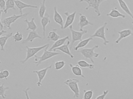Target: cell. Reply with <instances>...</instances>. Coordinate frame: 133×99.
<instances>
[{"label": "cell", "instance_id": "25", "mask_svg": "<svg viewBox=\"0 0 133 99\" xmlns=\"http://www.w3.org/2000/svg\"><path fill=\"white\" fill-rule=\"evenodd\" d=\"M46 0H43L39 7L38 14L41 18L43 17L46 13L47 9L46 6Z\"/></svg>", "mask_w": 133, "mask_h": 99}, {"label": "cell", "instance_id": "27", "mask_svg": "<svg viewBox=\"0 0 133 99\" xmlns=\"http://www.w3.org/2000/svg\"><path fill=\"white\" fill-rule=\"evenodd\" d=\"M60 38V35L58 34L56 32V31L55 30L50 32L48 36V39L49 40H51L53 42H56V41L59 39Z\"/></svg>", "mask_w": 133, "mask_h": 99}, {"label": "cell", "instance_id": "42", "mask_svg": "<svg viewBox=\"0 0 133 99\" xmlns=\"http://www.w3.org/2000/svg\"><path fill=\"white\" fill-rule=\"evenodd\" d=\"M1 63H2L1 61V60H0V64H1Z\"/></svg>", "mask_w": 133, "mask_h": 99}, {"label": "cell", "instance_id": "43", "mask_svg": "<svg viewBox=\"0 0 133 99\" xmlns=\"http://www.w3.org/2000/svg\"><path fill=\"white\" fill-rule=\"evenodd\" d=\"M1 83V82H0V83Z\"/></svg>", "mask_w": 133, "mask_h": 99}, {"label": "cell", "instance_id": "6", "mask_svg": "<svg viewBox=\"0 0 133 99\" xmlns=\"http://www.w3.org/2000/svg\"><path fill=\"white\" fill-rule=\"evenodd\" d=\"M49 44H46L41 46L38 47H30L26 46V56L25 58L20 62L22 64H25L28 60L31 58L34 57L38 52L46 48L49 45Z\"/></svg>", "mask_w": 133, "mask_h": 99}, {"label": "cell", "instance_id": "7", "mask_svg": "<svg viewBox=\"0 0 133 99\" xmlns=\"http://www.w3.org/2000/svg\"><path fill=\"white\" fill-rule=\"evenodd\" d=\"M107 25L108 22H105L104 25L98 28L91 36L92 38H98L102 39L103 41V45L105 46L109 43V41L107 39L105 36V29Z\"/></svg>", "mask_w": 133, "mask_h": 99}, {"label": "cell", "instance_id": "31", "mask_svg": "<svg viewBox=\"0 0 133 99\" xmlns=\"http://www.w3.org/2000/svg\"><path fill=\"white\" fill-rule=\"evenodd\" d=\"M13 39L15 42H20L23 39V35L20 32L17 31L15 34L12 35Z\"/></svg>", "mask_w": 133, "mask_h": 99}, {"label": "cell", "instance_id": "36", "mask_svg": "<svg viewBox=\"0 0 133 99\" xmlns=\"http://www.w3.org/2000/svg\"><path fill=\"white\" fill-rule=\"evenodd\" d=\"M3 12H4V10L0 8V29L1 30H3V28H4V25L2 23L1 21L2 14Z\"/></svg>", "mask_w": 133, "mask_h": 99}, {"label": "cell", "instance_id": "37", "mask_svg": "<svg viewBox=\"0 0 133 99\" xmlns=\"http://www.w3.org/2000/svg\"><path fill=\"white\" fill-rule=\"evenodd\" d=\"M2 72H3V74H4V76L6 80H7V79H8V78L9 74H10L9 71L8 70H5L2 71Z\"/></svg>", "mask_w": 133, "mask_h": 99}, {"label": "cell", "instance_id": "11", "mask_svg": "<svg viewBox=\"0 0 133 99\" xmlns=\"http://www.w3.org/2000/svg\"><path fill=\"white\" fill-rule=\"evenodd\" d=\"M70 44V43L69 40H67L66 43L60 47L55 48L53 50V51H56L57 50L60 51L64 54H65L69 56L71 58H74V55L71 53L69 48Z\"/></svg>", "mask_w": 133, "mask_h": 99}, {"label": "cell", "instance_id": "4", "mask_svg": "<svg viewBox=\"0 0 133 99\" xmlns=\"http://www.w3.org/2000/svg\"><path fill=\"white\" fill-rule=\"evenodd\" d=\"M69 28L71 33L72 39L69 47L70 49L71 50L72 49L74 43L77 41H80L82 40L83 36L88 33V31L87 30H83L82 31H76L74 29L73 26L72 25L69 27Z\"/></svg>", "mask_w": 133, "mask_h": 99}, {"label": "cell", "instance_id": "9", "mask_svg": "<svg viewBox=\"0 0 133 99\" xmlns=\"http://www.w3.org/2000/svg\"><path fill=\"white\" fill-rule=\"evenodd\" d=\"M53 67L52 65H50L45 68L39 70H35L33 71L34 73L36 74L38 77V81L37 82V85L38 87H40L42 85V81L46 75L48 70L51 69Z\"/></svg>", "mask_w": 133, "mask_h": 99}, {"label": "cell", "instance_id": "33", "mask_svg": "<svg viewBox=\"0 0 133 99\" xmlns=\"http://www.w3.org/2000/svg\"><path fill=\"white\" fill-rule=\"evenodd\" d=\"M109 93V91L108 90L103 91V93L102 95L97 96V97L96 98V99H104L106 97V96Z\"/></svg>", "mask_w": 133, "mask_h": 99}, {"label": "cell", "instance_id": "34", "mask_svg": "<svg viewBox=\"0 0 133 99\" xmlns=\"http://www.w3.org/2000/svg\"><path fill=\"white\" fill-rule=\"evenodd\" d=\"M5 0H0V8L2 10L5 9Z\"/></svg>", "mask_w": 133, "mask_h": 99}, {"label": "cell", "instance_id": "17", "mask_svg": "<svg viewBox=\"0 0 133 99\" xmlns=\"http://www.w3.org/2000/svg\"><path fill=\"white\" fill-rule=\"evenodd\" d=\"M119 5L125 13L128 15L133 20V14L129 6L124 0H117Z\"/></svg>", "mask_w": 133, "mask_h": 99}, {"label": "cell", "instance_id": "39", "mask_svg": "<svg viewBox=\"0 0 133 99\" xmlns=\"http://www.w3.org/2000/svg\"><path fill=\"white\" fill-rule=\"evenodd\" d=\"M4 78V76L3 74V72L2 71H1L0 72V79H3Z\"/></svg>", "mask_w": 133, "mask_h": 99}, {"label": "cell", "instance_id": "5", "mask_svg": "<svg viewBox=\"0 0 133 99\" xmlns=\"http://www.w3.org/2000/svg\"><path fill=\"white\" fill-rule=\"evenodd\" d=\"M107 0H79V2L81 3L85 2L87 3L88 6L85 8L86 10H88L90 8H92L94 10L97 17H100L101 13L100 10L101 4Z\"/></svg>", "mask_w": 133, "mask_h": 99}, {"label": "cell", "instance_id": "19", "mask_svg": "<svg viewBox=\"0 0 133 99\" xmlns=\"http://www.w3.org/2000/svg\"><path fill=\"white\" fill-rule=\"evenodd\" d=\"M68 40H69V36H66L64 38L59 39L54 42V43L51 46V47L48 49V50L50 51H53V50L55 48H58L63 45Z\"/></svg>", "mask_w": 133, "mask_h": 99}, {"label": "cell", "instance_id": "14", "mask_svg": "<svg viewBox=\"0 0 133 99\" xmlns=\"http://www.w3.org/2000/svg\"><path fill=\"white\" fill-rule=\"evenodd\" d=\"M54 20L57 24L60 25L61 29H64V20L61 15L58 11L56 6L54 7Z\"/></svg>", "mask_w": 133, "mask_h": 99}, {"label": "cell", "instance_id": "16", "mask_svg": "<svg viewBox=\"0 0 133 99\" xmlns=\"http://www.w3.org/2000/svg\"><path fill=\"white\" fill-rule=\"evenodd\" d=\"M42 39V37L39 35L37 31H30L28 33V35L25 39L23 41L22 43L25 44L26 43L32 42L36 39Z\"/></svg>", "mask_w": 133, "mask_h": 99}, {"label": "cell", "instance_id": "35", "mask_svg": "<svg viewBox=\"0 0 133 99\" xmlns=\"http://www.w3.org/2000/svg\"><path fill=\"white\" fill-rule=\"evenodd\" d=\"M79 21L83 22L87 20V17L84 15L82 14L81 13H79Z\"/></svg>", "mask_w": 133, "mask_h": 99}, {"label": "cell", "instance_id": "1", "mask_svg": "<svg viewBox=\"0 0 133 99\" xmlns=\"http://www.w3.org/2000/svg\"><path fill=\"white\" fill-rule=\"evenodd\" d=\"M50 45L44 49L43 52V54L41 56H38L36 55L34 56V64L36 65L37 67L39 66L43 62L50 59L54 57L61 55V53L59 52H57L56 51H50L48 50Z\"/></svg>", "mask_w": 133, "mask_h": 99}, {"label": "cell", "instance_id": "15", "mask_svg": "<svg viewBox=\"0 0 133 99\" xmlns=\"http://www.w3.org/2000/svg\"><path fill=\"white\" fill-rule=\"evenodd\" d=\"M51 21L50 19V16L49 14L45 13L43 17L41 18V24L43 29V36L44 39L46 38V27L48 24L50 23Z\"/></svg>", "mask_w": 133, "mask_h": 99}, {"label": "cell", "instance_id": "28", "mask_svg": "<svg viewBox=\"0 0 133 99\" xmlns=\"http://www.w3.org/2000/svg\"><path fill=\"white\" fill-rule=\"evenodd\" d=\"M77 25L79 27V30L81 31L83 30V28L88 26H93L94 24L90 22L88 20H87L84 21H79L77 23Z\"/></svg>", "mask_w": 133, "mask_h": 99}, {"label": "cell", "instance_id": "24", "mask_svg": "<svg viewBox=\"0 0 133 99\" xmlns=\"http://www.w3.org/2000/svg\"><path fill=\"white\" fill-rule=\"evenodd\" d=\"M15 6V4L14 0H7L5 2V9L4 10V13L7 14L8 13V11L10 9L16 10Z\"/></svg>", "mask_w": 133, "mask_h": 99}, {"label": "cell", "instance_id": "38", "mask_svg": "<svg viewBox=\"0 0 133 99\" xmlns=\"http://www.w3.org/2000/svg\"><path fill=\"white\" fill-rule=\"evenodd\" d=\"M30 89V88H28L26 89H25V90H23V92L25 93V95L27 99H30L28 93V92Z\"/></svg>", "mask_w": 133, "mask_h": 99}, {"label": "cell", "instance_id": "13", "mask_svg": "<svg viewBox=\"0 0 133 99\" xmlns=\"http://www.w3.org/2000/svg\"><path fill=\"white\" fill-rule=\"evenodd\" d=\"M15 4L17 8L19 9V13L21 14H23V10L24 9L27 8H31L33 9H37L38 6L37 5H32L29 4L24 3L21 0H14Z\"/></svg>", "mask_w": 133, "mask_h": 99}, {"label": "cell", "instance_id": "29", "mask_svg": "<svg viewBox=\"0 0 133 99\" xmlns=\"http://www.w3.org/2000/svg\"><path fill=\"white\" fill-rule=\"evenodd\" d=\"M9 88L8 86H5L4 83L0 85V96L3 99L5 98L6 95L5 93L7 91L9 90Z\"/></svg>", "mask_w": 133, "mask_h": 99}, {"label": "cell", "instance_id": "21", "mask_svg": "<svg viewBox=\"0 0 133 99\" xmlns=\"http://www.w3.org/2000/svg\"><path fill=\"white\" fill-rule=\"evenodd\" d=\"M94 40V38L92 37H89L87 39H84L79 41V43L77 44L74 48V50L75 51H77L79 49L84 48L87 46L90 41H92Z\"/></svg>", "mask_w": 133, "mask_h": 99}, {"label": "cell", "instance_id": "2", "mask_svg": "<svg viewBox=\"0 0 133 99\" xmlns=\"http://www.w3.org/2000/svg\"><path fill=\"white\" fill-rule=\"evenodd\" d=\"M99 47L98 45H95L92 48H84L78 51L79 53L81 54V55L86 59H89L91 63H94V58L98 57L99 54L96 53L95 51V50Z\"/></svg>", "mask_w": 133, "mask_h": 99}, {"label": "cell", "instance_id": "30", "mask_svg": "<svg viewBox=\"0 0 133 99\" xmlns=\"http://www.w3.org/2000/svg\"><path fill=\"white\" fill-rule=\"evenodd\" d=\"M65 65V62L64 60L56 62L54 64L55 68L56 70H60L64 67Z\"/></svg>", "mask_w": 133, "mask_h": 99}, {"label": "cell", "instance_id": "41", "mask_svg": "<svg viewBox=\"0 0 133 99\" xmlns=\"http://www.w3.org/2000/svg\"><path fill=\"white\" fill-rule=\"evenodd\" d=\"M131 23H132V25L133 26V21L132 22H131Z\"/></svg>", "mask_w": 133, "mask_h": 99}, {"label": "cell", "instance_id": "12", "mask_svg": "<svg viewBox=\"0 0 133 99\" xmlns=\"http://www.w3.org/2000/svg\"><path fill=\"white\" fill-rule=\"evenodd\" d=\"M119 35V36L117 39L115 41L116 44H119L123 39L127 38L130 36L132 35L133 33L132 30L130 29H123L121 31L118 32Z\"/></svg>", "mask_w": 133, "mask_h": 99}, {"label": "cell", "instance_id": "18", "mask_svg": "<svg viewBox=\"0 0 133 99\" xmlns=\"http://www.w3.org/2000/svg\"><path fill=\"white\" fill-rule=\"evenodd\" d=\"M106 16L113 18H117L121 17L123 19H125L126 18L125 15L120 12L116 7L112 9L111 11L106 14Z\"/></svg>", "mask_w": 133, "mask_h": 99}, {"label": "cell", "instance_id": "10", "mask_svg": "<svg viewBox=\"0 0 133 99\" xmlns=\"http://www.w3.org/2000/svg\"><path fill=\"white\" fill-rule=\"evenodd\" d=\"M76 13V11H74L72 13H69V11H66L64 13L65 15L66 16V20L64 24V29H66L72 25L75 21Z\"/></svg>", "mask_w": 133, "mask_h": 99}, {"label": "cell", "instance_id": "40", "mask_svg": "<svg viewBox=\"0 0 133 99\" xmlns=\"http://www.w3.org/2000/svg\"><path fill=\"white\" fill-rule=\"evenodd\" d=\"M7 32H6L5 30H2L1 31H0V37L2 35H3V34H5V33H7Z\"/></svg>", "mask_w": 133, "mask_h": 99}, {"label": "cell", "instance_id": "20", "mask_svg": "<svg viewBox=\"0 0 133 99\" xmlns=\"http://www.w3.org/2000/svg\"><path fill=\"white\" fill-rule=\"evenodd\" d=\"M69 65L71 68L72 72L74 75L77 76H79L83 79L85 78V76L83 74V72L81 68L78 65H74L70 63Z\"/></svg>", "mask_w": 133, "mask_h": 99}, {"label": "cell", "instance_id": "32", "mask_svg": "<svg viewBox=\"0 0 133 99\" xmlns=\"http://www.w3.org/2000/svg\"><path fill=\"white\" fill-rule=\"evenodd\" d=\"M94 95V92L92 90H84L83 99H91Z\"/></svg>", "mask_w": 133, "mask_h": 99}, {"label": "cell", "instance_id": "22", "mask_svg": "<svg viewBox=\"0 0 133 99\" xmlns=\"http://www.w3.org/2000/svg\"><path fill=\"white\" fill-rule=\"evenodd\" d=\"M35 18H32L30 21H29L27 19L24 20V21L27 25V28L26 29V31L30 30L31 31H35L37 29V26L35 23Z\"/></svg>", "mask_w": 133, "mask_h": 99}, {"label": "cell", "instance_id": "23", "mask_svg": "<svg viewBox=\"0 0 133 99\" xmlns=\"http://www.w3.org/2000/svg\"><path fill=\"white\" fill-rule=\"evenodd\" d=\"M13 32H12L6 35L0 37V47H1V50L2 51H5L4 47L7 41L9 38L11 37V36L13 35Z\"/></svg>", "mask_w": 133, "mask_h": 99}, {"label": "cell", "instance_id": "26", "mask_svg": "<svg viewBox=\"0 0 133 99\" xmlns=\"http://www.w3.org/2000/svg\"><path fill=\"white\" fill-rule=\"evenodd\" d=\"M77 64L80 67L82 68H87L89 69H94L95 65L93 64H90L84 60H80L77 62Z\"/></svg>", "mask_w": 133, "mask_h": 99}, {"label": "cell", "instance_id": "8", "mask_svg": "<svg viewBox=\"0 0 133 99\" xmlns=\"http://www.w3.org/2000/svg\"><path fill=\"white\" fill-rule=\"evenodd\" d=\"M29 14V13H26L25 14L19 15H16L15 14L12 15L11 16L6 17L4 18L2 21V23L3 24L4 27L8 28L9 30H11L12 28L11 25L12 24L15 23L16 21L20 18L26 17Z\"/></svg>", "mask_w": 133, "mask_h": 99}, {"label": "cell", "instance_id": "3", "mask_svg": "<svg viewBox=\"0 0 133 99\" xmlns=\"http://www.w3.org/2000/svg\"><path fill=\"white\" fill-rule=\"evenodd\" d=\"M79 79L76 78H70L65 80L64 84L68 86L74 93L73 98H78L80 96V91L78 83Z\"/></svg>", "mask_w": 133, "mask_h": 99}]
</instances>
